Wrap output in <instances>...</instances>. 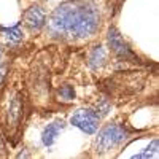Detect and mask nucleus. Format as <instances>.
I'll return each mask as SVG.
<instances>
[{
  "label": "nucleus",
  "instance_id": "1",
  "mask_svg": "<svg viewBox=\"0 0 159 159\" xmlns=\"http://www.w3.org/2000/svg\"><path fill=\"white\" fill-rule=\"evenodd\" d=\"M100 25V13L92 0H67L48 19L52 37L81 40L92 37Z\"/></svg>",
  "mask_w": 159,
  "mask_h": 159
},
{
  "label": "nucleus",
  "instance_id": "2",
  "mask_svg": "<svg viewBox=\"0 0 159 159\" xmlns=\"http://www.w3.org/2000/svg\"><path fill=\"white\" fill-rule=\"evenodd\" d=\"M127 137V132L124 127H121L119 124H108V126H105L100 132H99V135L96 139V143H94V147H96V151L97 153H107L116 147H119Z\"/></svg>",
  "mask_w": 159,
  "mask_h": 159
},
{
  "label": "nucleus",
  "instance_id": "3",
  "mask_svg": "<svg viewBox=\"0 0 159 159\" xmlns=\"http://www.w3.org/2000/svg\"><path fill=\"white\" fill-rule=\"evenodd\" d=\"M99 121H100L99 115L96 113V110H91V108L76 110L70 118V124L81 129L86 134H94L99 127Z\"/></svg>",
  "mask_w": 159,
  "mask_h": 159
},
{
  "label": "nucleus",
  "instance_id": "4",
  "mask_svg": "<svg viewBox=\"0 0 159 159\" xmlns=\"http://www.w3.org/2000/svg\"><path fill=\"white\" fill-rule=\"evenodd\" d=\"M108 45L111 48V51L118 57H121L124 61H137V56L132 52V49L124 43L123 37L119 35V32L115 29V27H110L108 29Z\"/></svg>",
  "mask_w": 159,
  "mask_h": 159
},
{
  "label": "nucleus",
  "instance_id": "5",
  "mask_svg": "<svg viewBox=\"0 0 159 159\" xmlns=\"http://www.w3.org/2000/svg\"><path fill=\"white\" fill-rule=\"evenodd\" d=\"M24 24L32 32H37L46 24V13L40 5H32L24 13Z\"/></svg>",
  "mask_w": 159,
  "mask_h": 159
},
{
  "label": "nucleus",
  "instance_id": "6",
  "mask_svg": "<svg viewBox=\"0 0 159 159\" xmlns=\"http://www.w3.org/2000/svg\"><path fill=\"white\" fill-rule=\"evenodd\" d=\"M64 127H65L64 121H54V123H51L45 127L43 134H42V142H43L45 147H51V145L56 142V139L64 130Z\"/></svg>",
  "mask_w": 159,
  "mask_h": 159
},
{
  "label": "nucleus",
  "instance_id": "7",
  "mask_svg": "<svg viewBox=\"0 0 159 159\" xmlns=\"http://www.w3.org/2000/svg\"><path fill=\"white\" fill-rule=\"evenodd\" d=\"M21 119H22V100L21 97H15L8 108V126L15 129L19 127Z\"/></svg>",
  "mask_w": 159,
  "mask_h": 159
},
{
  "label": "nucleus",
  "instance_id": "8",
  "mask_svg": "<svg viewBox=\"0 0 159 159\" xmlns=\"http://www.w3.org/2000/svg\"><path fill=\"white\" fill-rule=\"evenodd\" d=\"M107 62V51L103 49V46H96L89 52V65L92 69H100Z\"/></svg>",
  "mask_w": 159,
  "mask_h": 159
},
{
  "label": "nucleus",
  "instance_id": "9",
  "mask_svg": "<svg viewBox=\"0 0 159 159\" xmlns=\"http://www.w3.org/2000/svg\"><path fill=\"white\" fill-rule=\"evenodd\" d=\"M3 38L10 45H18L21 40H22V32L19 29V25H13V27H5L2 29Z\"/></svg>",
  "mask_w": 159,
  "mask_h": 159
},
{
  "label": "nucleus",
  "instance_id": "10",
  "mask_svg": "<svg viewBox=\"0 0 159 159\" xmlns=\"http://www.w3.org/2000/svg\"><path fill=\"white\" fill-rule=\"evenodd\" d=\"M148 157H157V140H153L151 145H148L145 151L137 153L134 159H148Z\"/></svg>",
  "mask_w": 159,
  "mask_h": 159
},
{
  "label": "nucleus",
  "instance_id": "11",
  "mask_svg": "<svg viewBox=\"0 0 159 159\" xmlns=\"http://www.w3.org/2000/svg\"><path fill=\"white\" fill-rule=\"evenodd\" d=\"M59 97L64 99V100H72V99H75V91H73V88L69 86V84L62 86V88L59 89Z\"/></svg>",
  "mask_w": 159,
  "mask_h": 159
},
{
  "label": "nucleus",
  "instance_id": "12",
  "mask_svg": "<svg viewBox=\"0 0 159 159\" xmlns=\"http://www.w3.org/2000/svg\"><path fill=\"white\" fill-rule=\"evenodd\" d=\"M5 75H7V65L5 64H0V86H2L3 80H5Z\"/></svg>",
  "mask_w": 159,
  "mask_h": 159
},
{
  "label": "nucleus",
  "instance_id": "13",
  "mask_svg": "<svg viewBox=\"0 0 159 159\" xmlns=\"http://www.w3.org/2000/svg\"><path fill=\"white\" fill-rule=\"evenodd\" d=\"M0 57H2V49H0Z\"/></svg>",
  "mask_w": 159,
  "mask_h": 159
}]
</instances>
